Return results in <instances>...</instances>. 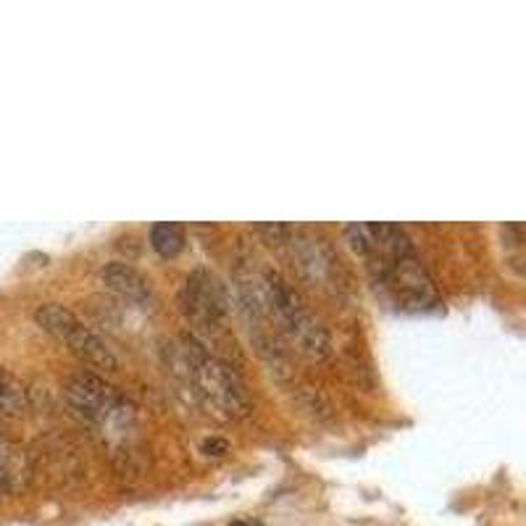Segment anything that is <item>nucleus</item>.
Instances as JSON below:
<instances>
[{
	"mask_svg": "<svg viewBox=\"0 0 526 526\" xmlns=\"http://www.w3.org/2000/svg\"><path fill=\"white\" fill-rule=\"evenodd\" d=\"M256 229L261 235L269 237L271 242H287L292 235V227H287V224H258Z\"/></svg>",
	"mask_w": 526,
	"mask_h": 526,
	"instance_id": "12",
	"label": "nucleus"
},
{
	"mask_svg": "<svg viewBox=\"0 0 526 526\" xmlns=\"http://www.w3.org/2000/svg\"><path fill=\"white\" fill-rule=\"evenodd\" d=\"M292 245H295V253H298L300 271L311 279L313 285H324V282L332 279V274H335V258H332L329 248L324 245V240L313 235H300Z\"/></svg>",
	"mask_w": 526,
	"mask_h": 526,
	"instance_id": "9",
	"label": "nucleus"
},
{
	"mask_svg": "<svg viewBox=\"0 0 526 526\" xmlns=\"http://www.w3.org/2000/svg\"><path fill=\"white\" fill-rule=\"evenodd\" d=\"M240 298L250 316L271 321L295 348L311 361H324L332 353V340L321 321L308 311L298 290L279 271L263 269L261 274L240 277Z\"/></svg>",
	"mask_w": 526,
	"mask_h": 526,
	"instance_id": "2",
	"label": "nucleus"
},
{
	"mask_svg": "<svg viewBox=\"0 0 526 526\" xmlns=\"http://www.w3.org/2000/svg\"><path fill=\"white\" fill-rule=\"evenodd\" d=\"M200 450H203L208 458H224V455L229 453V442L224 440V437H208V440H203Z\"/></svg>",
	"mask_w": 526,
	"mask_h": 526,
	"instance_id": "13",
	"label": "nucleus"
},
{
	"mask_svg": "<svg viewBox=\"0 0 526 526\" xmlns=\"http://www.w3.org/2000/svg\"><path fill=\"white\" fill-rule=\"evenodd\" d=\"M35 321L43 327V332L56 337L61 345H66L72 356H77L87 366L103 371H116V366H119L114 348L61 303H45V306L37 308Z\"/></svg>",
	"mask_w": 526,
	"mask_h": 526,
	"instance_id": "5",
	"label": "nucleus"
},
{
	"mask_svg": "<svg viewBox=\"0 0 526 526\" xmlns=\"http://www.w3.org/2000/svg\"><path fill=\"white\" fill-rule=\"evenodd\" d=\"M64 395L79 419L98 429L106 440H127L129 434L135 432V403L106 379L95 377V374H77L66 382Z\"/></svg>",
	"mask_w": 526,
	"mask_h": 526,
	"instance_id": "4",
	"label": "nucleus"
},
{
	"mask_svg": "<svg viewBox=\"0 0 526 526\" xmlns=\"http://www.w3.org/2000/svg\"><path fill=\"white\" fill-rule=\"evenodd\" d=\"M27 411V392L22 382L0 366V419H16Z\"/></svg>",
	"mask_w": 526,
	"mask_h": 526,
	"instance_id": "11",
	"label": "nucleus"
},
{
	"mask_svg": "<svg viewBox=\"0 0 526 526\" xmlns=\"http://www.w3.org/2000/svg\"><path fill=\"white\" fill-rule=\"evenodd\" d=\"M100 279H103L106 290H111L114 295H119L121 300L132 303V306H140V308L153 306V287H150L148 279H145L135 266H129V263H121V261H111L103 266Z\"/></svg>",
	"mask_w": 526,
	"mask_h": 526,
	"instance_id": "8",
	"label": "nucleus"
},
{
	"mask_svg": "<svg viewBox=\"0 0 526 526\" xmlns=\"http://www.w3.org/2000/svg\"><path fill=\"white\" fill-rule=\"evenodd\" d=\"M229 526H261V524H258V521H250V519H237V521H232Z\"/></svg>",
	"mask_w": 526,
	"mask_h": 526,
	"instance_id": "14",
	"label": "nucleus"
},
{
	"mask_svg": "<svg viewBox=\"0 0 526 526\" xmlns=\"http://www.w3.org/2000/svg\"><path fill=\"white\" fill-rule=\"evenodd\" d=\"M177 371L190 384L192 395L219 416V419H245L253 408L250 395L227 361H221L208 345L192 335H182L174 350Z\"/></svg>",
	"mask_w": 526,
	"mask_h": 526,
	"instance_id": "3",
	"label": "nucleus"
},
{
	"mask_svg": "<svg viewBox=\"0 0 526 526\" xmlns=\"http://www.w3.org/2000/svg\"><path fill=\"white\" fill-rule=\"evenodd\" d=\"M187 232L179 221H158L150 229V245L161 258H177L185 250Z\"/></svg>",
	"mask_w": 526,
	"mask_h": 526,
	"instance_id": "10",
	"label": "nucleus"
},
{
	"mask_svg": "<svg viewBox=\"0 0 526 526\" xmlns=\"http://www.w3.org/2000/svg\"><path fill=\"white\" fill-rule=\"evenodd\" d=\"M32 482V461L27 450L0 432V498H16Z\"/></svg>",
	"mask_w": 526,
	"mask_h": 526,
	"instance_id": "7",
	"label": "nucleus"
},
{
	"mask_svg": "<svg viewBox=\"0 0 526 526\" xmlns=\"http://www.w3.org/2000/svg\"><path fill=\"white\" fill-rule=\"evenodd\" d=\"M179 303H182V311L195 327L206 329V332L221 329V321L227 313V292L211 271H192L190 277L185 279L182 292H179Z\"/></svg>",
	"mask_w": 526,
	"mask_h": 526,
	"instance_id": "6",
	"label": "nucleus"
},
{
	"mask_svg": "<svg viewBox=\"0 0 526 526\" xmlns=\"http://www.w3.org/2000/svg\"><path fill=\"white\" fill-rule=\"evenodd\" d=\"M350 248L366 261L371 282L392 308L427 313L442 306V295L419 250L400 224L366 221L345 229Z\"/></svg>",
	"mask_w": 526,
	"mask_h": 526,
	"instance_id": "1",
	"label": "nucleus"
}]
</instances>
